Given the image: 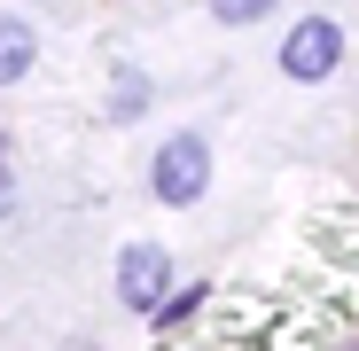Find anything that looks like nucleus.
Returning <instances> with one entry per match:
<instances>
[{"label":"nucleus","mask_w":359,"mask_h":351,"mask_svg":"<svg viewBox=\"0 0 359 351\" xmlns=\"http://www.w3.org/2000/svg\"><path fill=\"white\" fill-rule=\"evenodd\" d=\"M71 351H94V336H71Z\"/></svg>","instance_id":"obj_9"},{"label":"nucleus","mask_w":359,"mask_h":351,"mask_svg":"<svg viewBox=\"0 0 359 351\" xmlns=\"http://www.w3.org/2000/svg\"><path fill=\"white\" fill-rule=\"evenodd\" d=\"M16 211V180H8V172H0V219H8Z\"/></svg>","instance_id":"obj_8"},{"label":"nucleus","mask_w":359,"mask_h":351,"mask_svg":"<svg viewBox=\"0 0 359 351\" xmlns=\"http://www.w3.org/2000/svg\"><path fill=\"white\" fill-rule=\"evenodd\" d=\"M149 195H156L164 211L203 203V195H211V141H203V133H172V141L149 156Z\"/></svg>","instance_id":"obj_1"},{"label":"nucleus","mask_w":359,"mask_h":351,"mask_svg":"<svg viewBox=\"0 0 359 351\" xmlns=\"http://www.w3.org/2000/svg\"><path fill=\"white\" fill-rule=\"evenodd\" d=\"M203 297H211V289H172V297H164V305H156L149 320H156V328H180V320H188V312H196Z\"/></svg>","instance_id":"obj_7"},{"label":"nucleus","mask_w":359,"mask_h":351,"mask_svg":"<svg viewBox=\"0 0 359 351\" xmlns=\"http://www.w3.org/2000/svg\"><path fill=\"white\" fill-rule=\"evenodd\" d=\"M164 297H172V250L164 242H126L117 250V305L149 320Z\"/></svg>","instance_id":"obj_3"},{"label":"nucleus","mask_w":359,"mask_h":351,"mask_svg":"<svg viewBox=\"0 0 359 351\" xmlns=\"http://www.w3.org/2000/svg\"><path fill=\"white\" fill-rule=\"evenodd\" d=\"M211 8V24H226V32H250V24H266L281 0H203Z\"/></svg>","instance_id":"obj_6"},{"label":"nucleus","mask_w":359,"mask_h":351,"mask_svg":"<svg viewBox=\"0 0 359 351\" xmlns=\"http://www.w3.org/2000/svg\"><path fill=\"white\" fill-rule=\"evenodd\" d=\"M149 102H156V78H149L141 63H117V71H109V102H102V117H109V125H133Z\"/></svg>","instance_id":"obj_5"},{"label":"nucleus","mask_w":359,"mask_h":351,"mask_svg":"<svg viewBox=\"0 0 359 351\" xmlns=\"http://www.w3.org/2000/svg\"><path fill=\"white\" fill-rule=\"evenodd\" d=\"M336 63H344V24L336 16H297L281 32V78L320 86V78H336Z\"/></svg>","instance_id":"obj_2"},{"label":"nucleus","mask_w":359,"mask_h":351,"mask_svg":"<svg viewBox=\"0 0 359 351\" xmlns=\"http://www.w3.org/2000/svg\"><path fill=\"white\" fill-rule=\"evenodd\" d=\"M39 71V24L24 8H0V94Z\"/></svg>","instance_id":"obj_4"},{"label":"nucleus","mask_w":359,"mask_h":351,"mask_svg":"<svg viewBox=\"0 0 359 351\" xmlns=\"http://www.w3.org/2000/svg\"><path fill=\"white\" fill-rule=\"evenodd\" d=\"M0 172H8V133H0Z\"/></svg>","instance_id":"obj_10"}]
</instances>
